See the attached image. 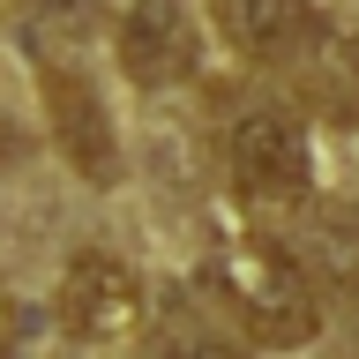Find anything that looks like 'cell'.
I'll use <instances>...</instances> for the list:
<instances>
[{
    "label": "cell",
    "instance_id": "obj_6",
    "mask_svg": "<svg viewBox=\"0 0 359 359\" xmlns=\"http://www.w3.org/2000/svg\"><path fill=\"white\" fill-rule=\"evenodd\" d=\"M217 22L255 60H299L307 45H322L314 0H217Z\"/></svg>",
    "mask_w": 359,
    "mask_h": 359
},
{
    "label": "cell",
    "instance_id": "obj_3",
    "mask_svg": "<svg viewBox=\"0 0 359 359\" xmlns=\"http://www.w3.org/2000/svg\"><path fill=\"white\" fill-rule=\"evenodd\" d=\"M232 180H240L247 195L262 202H292L307 195L314 180V150H307V128H299V112H247L240 128H232Z\"/></svg>",
    "mask_w": 359,
    "mask_h": 359
},
{
    "label": "cell",
    "instance_id": "obj_12",
    "mask_svg": "<svg viewBox=\"0 0 359 359\" xmlns=\"http://www.w3.org/2000/svg\"><path fill=\"white\" fill-rule=\"evenodd\" d=\"M8 157H15V135H8V120H0V165H8Z\"/></svg>",
    "mask_w": 359,
    "mask_h": 359
},
{
    "label": "cell",
    "instance_id": "obj_8",
    "mask_svg": "<svg viewBox=\"0 0 359 359\" xmlns=\"http://www.w3.org/2000/svg\"><path fill=\"white\" fill-rule=\"evenodd\" d=\"M322 262H330V277H344L359 292V217H344V210L322 217Z\"/></svg>",
    "mask_w": 359,
    "mask_h": 359
},
{
    "label": "cell",
    "instance_id": "obj_7",
    "mask_svg": "<svg viewBox=\"0 0 359 359\" xmlns=\"http://www.w3.org/2000/svg\"><path fill=\"white\" fill-rule=\"evenodd\" d=\"M307 90L337 120L359 112V30H322V60H307Z\"/></svg>",
    "mask_w": 359,
    "mask_h": 359
},
{
    "label": "cell",
    "instance_id": "obj_10",
    "mask_svg": "<svg viewBox=\"0 0 359 359\" xmlns=\"http://www.w3.org/2000/svg\"><path fill=\"white\" fill-rule=\"evenodd\" d=\"M15 352V307H8V299H0V359Z\"/></svg>",
    "mask_w": 359,
    "mask_h": 359
},
{
    "label": "cell",
    "instance_id": "obj_1",
    "mask_svg": "<svg viewBox=\"0 0 359 359\" xmlns=\"http://www.w3.org/2000/svg\"><path fill=\"white\" fill-rule=\"evenodd\" d=\"M210 285L232 299V314L247 322L255 344H314L322 337V292L299 269V255H285V247H269V240L224 247Z\"/></svg>",
    "mask_w": 359,
    "mask_h": 359
},
{
    "label": "cell",
    "instance_id": "obj_2",
    "mask_svg": "<svg viewBox=\"0 0 359 359\" xmlns=\"http://www.w3.org/2000/svg\"><path fill=\"white\" fill-rule=\"evenodd\" d=\"M142 277H135L120 255H75L60 277V322L67 337L83 344H120V337L142 330Z\"/></svg>",
    "mask_w": 359,
    "mask_h": 359
},
{
    "label": "cell",
    "instance_id": "obj_11",
    "mask_svg": "<svg viewBox=\"0 0 359 359\" xmlns=\"http://www.w3.org/2000/svg\"><path fill=\"white\" fill-rule=\"evenodd\" d=\"M83 0H38V15H75Z\"/></svg>",
    "mask_w": 359,
    "mask_h": 359
},
{
    "label": "cell",
    "instance_id": "obj_4",
    "mask_svg": "<svg viewBox=\"0 0 359 359\" xmlns=\"http://www.w3.org/2000/svg\"><path fill=\"white\" fill-rule=\"evenodd\" d=\"M195 53L202 45H195L187 0H128V15H120V67H128V83H142V90L187 83Z\"/></svg>",
    "mask_w": 359,
    "mask_h": 359
},
{
    "label": "cell",
    "instance_id": "obj_9",
    "mask_svg": "<svg viewBox=\"0 0 359 359\" xmlns=\"http://www.w3.org/2000/svg\"><path fill=\"white\" fill-rule=\"evenodd\" d=\"M172 359H247V352L224 337H187V344H172Z\"/></svg>",
    "mask_w": 359,
    "mask_h": 359
},
{
    "label": "cell",
    "instance_id": "obj_5",
    "mask_svg": "<svg viewBox=\"0 0 359 359\" xmlns=\"http://www.w3.org/2000/svg\"><path fill=\"white\" fill-rule=\"evenodd\" d=\"M38 97H45V120H53V142L67 150V165L97 187H112L120 172V150H112V128H105V105H97V90L83 75H67V67H38Z\"/></svg>",
    "mask_w": 359,
    "mask_h": 359
}]
</instances>
